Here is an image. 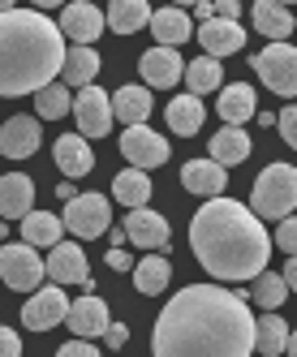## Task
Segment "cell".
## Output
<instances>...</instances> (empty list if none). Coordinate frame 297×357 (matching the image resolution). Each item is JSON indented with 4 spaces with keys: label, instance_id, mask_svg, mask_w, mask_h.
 Wrapping results in <instances>:
<instances>
[{
    "label": "cell",
    "instance_id": "cell-1",
    "mask_svg": "<svg viewBox=\"0 0 297 357\" xmlns=\"http://www.w3.org/2000/svg\"><path fill=\"white\" fill-rule=\"evenodd\" d=\"M254 314L220 284H185L155 319L151 357H250Z\"/></svg>",
    "mask_w": 297,
    "mask_h": 357
},
{
    "label": "cell",
    "instance_id": "cell-2",
    "mask_svg": "<svg viewBox=\"0 0 297 357\" xmlns=\"http://www.w3.org/2000/svg\"><path fill=\"white\" fill-rule=\"evenodd\" d=\"M190 245L203 271L215 280H254L271 259L263 220L233 198H207V207H198V215L190 220Z\"/></svg>",
    "mask_w": 297,
    "mask_h": 357
},
{
    "label": "cell",
    "instance_id": "cell-3",
    "mask_svg": "<svg viewBox=\"0 0 297 357\" xmlns=\"http://www.w3.org/2000/svg\"><path fill=\"white\" fill-rule=\"evenodd\" d=\"M65 35L39 9L0 13V95H39L65 69Z\"/></svg>",
    "mask_w": 297,
    "mask_h": 357
},
{
    "label": "cell",
    "instance_id": "cell-4",
    "mask_svg": "<svg viewBox=\"0 0 297 357\" xmlns=\"http://www.w3.org/2000/svg\"><path fill=\"white\" fill-rule=\"evenodd\" d=\"M297 207V168L267 164L254 181V215L259 220H289Z\"/></svg>",
    "mask_w": 297,
    "mask_h": 357
},
{
    "label": "cell",
    "instance_id": "cell-5",
    "mask_svg": "<svg viewBox=\"0 0 297 357\" xmlns=\"http://www.w3.org/2000/svg\"><path fill=\"white\" fill-rule=\"evenodd\" d=\"M43 259L39 250H31L26 241L17 245H0V280L13 289V293H39V280H43Z\"/></svg>",
    "mask_w": 297,
    "mask_h": 357
},
{
    "label": "cell",
    "instance_id": "cell-6",
    "mask_svg": "<svg viewBox=\"0 0 297 357\" xmlns=\"http://www.w3.org/2000/svg\"><path fill=\"white\" fill-rule=\"evenodd\" d=\"M254 69H259V78L267 91H276V95H297V47L293 43H271L263 47V52L254 56Z\"/></svg>",
    "mask_w": 297,
    "mask_h": 357
},
{
    "label": "cell",
    "instance_id": "cell-7",
    "mask_svg": "<svg viewBox=\"0 0 297 357\" xmlns=\"http://www.w3.org/2000/svg\"><path fill=\"white\" fill-rule=\"evenodd\" d=\"M61 224L69 228L73 237H82V241L104 237V233H108V224H112V207H108V198H104V194H78V198H73L69 207H65Z\"/></svg>",
    "mask_w": 297,
    "mask_h": 357
},
{
    "label": "cell",
    "instance_id": "cell-8",
    "mask_svg": "<svg viewBox=\"0 0 297 357\" xmlns=\"http://www.w3.org/2000/svg\"><path fill=\"white\" fill-rule=\"evenodd\" d=\"M121 155H125L130 168H138V172L160 168L168 160V138H160L151 125H134V130L121 134Z\"/></svg>",
    "mask_w": 297,
    "mask_h": 357
},
{
    "label": "cell",
    "instance_id": "cell-9",
    "mask_svg": "<svg viewBox=\"0 0 297 357\" xmlns=\"http://www.w3.org/2000/svg\"><path fill=\"white\" fill-rule=\"evenodd\" d=\"M73 116H78V134L82 138H104L112 130V95L99 91V86H86L73 99Z\"/></svg>",
    "mask_w": 297,
    "mask_h": 357
},
{
    "label": "cell",
    "instance_id": "cell-10",
    "mask_svg": "<svg viewBox=\"0 0 297 357\" xmlns=\"http://www.w3.org/2000/svg\"><path fill=\"white\" fill-rule=\"evenodd\" d=\"M65 319H69V297H65L61 284H47V289L31 293L26 310H22V327H31V331H47Z\"/></svg>",
    "mask_w": 297,
    "mask_h": 357
},
{
    "label": "cell",
    "instance_id": "cell-11",
    "mask_svg": "<svg viewBox=\"0 0 297 357\" xmlns=\"http://www.w3.org/2000/svg\"><path fill=\"white\" fill-rule=\"evenodd\" d=\"M61 35L73 43V47H91L99 35H104V9H95V5H86V0H78V5H69L65 13H61Z\"/></svg>",
    "mask_w": 297,
    "mask_h": 357
},
{
    "label": "cell",
    "instance_id": "cell-12",
    "mask_svg": "<svg viewBox=\"0 0 297 357\" xmlns=\"http://www.w3.org/2000/svg\"><path fill=\"white\" fill-rule=\"evenodd\" d=\"M194 39L207 47V56H211V61H224V56H233V52H241V47H245L241 22H224V17L203 22V26L194 31Z\"/></svg>",
    "mask_w": 297,
    "mask_h": 357
},
{
    "label": "cell",
    "instance_id": "cell-13",
    "mask_svg": "<svg viewBox=\"0 0 297 357\" xmlns=\"http://www.w3.org/2000/svg\"><path fill=\"white\" fill-rule=\"evenodd\" d=\"M125 241L142 245V250H155V254H168V220L160 211H130L125 215Z\"/></svg>",
    "mask_w": 297,
    "mask_h": 357
},
{
    "label": "cell",
    "instance_id": "cell-14",
    "mask_svg": "<svg viewBox=\"0 0 297 357\" xmlns=\"http://www.w3.org/2000/svg\"><path fill=\"white\" fill-rule=\"evenodd\" d=\"M138 73L151 82V91H168V86H177L185 78V61L172 52V47H151V52H142Z\"/></svg>",
    "mask_w": 297,
    "mask_h": 357
},
{
    "label": "cell",
    "instance_id": "cell-15",
    "mask_svg": "<svg viewBox=\"0 0 297 357\" xmlns=\"http://www.w3.org/2000/svg\"><path fill=\"white\" fill-rule=\"evenodd\" d=\"M69 331H73V340H95V336H104L108 331V305L104 297H78V301H69Z\"/></svg>",
    "mask_w": 297,
    "mask_h": 357
},
{
    "label": "cell",
    "instance_id": "cell-16",
    "mask_svg": "<svg viewBox=\"0 0 297 357\" xmlns=\"http://www.w3.org/2000/svg\"><path fill=\"white\" fill-rule=\"evenodd\" d=\"M43 271L56 280V284H82V280H91V267H86V254L82 245L73 241H61L56 250H47V263Z\"/></svg>",
    "mask_w": 297,
    "mask_h": 357
},
{
    "label": "cell",
    "instance_id": "cell-17",
    "mask_svg": "<svg viewBox=\"0 0 297 357\" xmlns=\"http://www.w3.org/2000/svg\"><path fill=\"white\" fill-rule=\"evenodd\" d=\"M0 151L9 160H31L39 151V121L35 116H9L0 125Z\"/></svg>",
    "mask_w": 297,
    "mask_h": 357
},
{
    "label": "cell",
    "instance_id": "cell-18",
    "mask_svg": "<svg viewBox=\"0 0 297 357\" xmlns=\"http://www.w3.org/2000/svg\"><path fill=\"white\" fill-rule=\"evenodd\" d=\"M52 155H56V168L69 176V181H78V176H86L95 168V151H91V142L82 134H61Z\"/></svg>",
    "mask_w": 297,
    "mask_h": 357
},
{
    "label": "cell",
    "instance_id": "cell-19",
    "mask_svg": "<svg viewBox=\"0 0 297 357\" xmlns=\"http://www.w3.org/2000/svg\"><path fill=\"white\" fill-rule=\"evenodd\" d=\"M181 185L190 194H203V198H224V185H229V172L220 168L215 160H190L181 168Z\"/></svg>",
    "mask_w": 297,
    "mask_h": 357
},
{
    "label": "cell",
    "instance_id": "cell-20",
    "mask_svg": "<svg viewBox=\"0 0 297 357\" xmlns=\"http://www.w3.org/2000/svg\"><path fill=\"white\" fill-rule=\"evenodd\" d=\"M31 207H35V185H31V176H22V172L0 176V215H5V220H26Z\"/></svg>",
    "mask_w": 297,
    "mask_h": 357
},
{
    "label": "cell",
    "instance_id": "cell-21",
    "mask_svg": "<svg viewBox=\"0 0 297 357\" xmlns=\"http://www.w3.org/2000/svg\"><path fill=\"white\" fill-rule=\"evenodd\" d=\"M151 35L160 39V47H172L177 52V43L194 39V22L185 9H155L151 13Z\"/></svg>",
    "mask_w": 297,
    "mask_h": 357
},
{
    "label": "cell",
    "instance_id": "cell-22",
    "mask_svg": "<svg viewBox=\"0 0 297 357\" xmlns=\"http://www.w3.org/2000/svg\"><path fill=\"white\" fill-rule=\"evenodd\" d=\"M297 26V17L289 13V5L280 0H254V31L267 35L271 43H284V35Z\"/></svg>",
    "mask_w": 297,
    "mask_h": 357
},
{
    "label": "cell",
    "instance_id": "cell-23",
    "mask_svg": "<svg viewBox=\"0 0 297 357\" xmlns=\"http://www.w3.org/2000/svg\"><path fill=\"white\" fill-rule=\"evenodd\" d=\"M61 233H65V224L52 211H31L26 220H22V241H26L31 250H56Z\"/></svg>",
    "mask_w": 297,
    "mask_h": 357
},
{
    "label": "cell",
    "instance_id": "cell-24",
    "mask_svg": "<svg viewBox=\"0 0 297 357\" xmlns=\"http://www.w3.org/2000/svg\"><path fill=\"white\" fill-rule=\"evenodd\" d=\"M254 104H259V99H254V86L250 82H233V86H224V91H220V121H224V125H237V130H241V121H250L254 116Z\"/></svg>",
    "mask_w": 297,
    "mask_h": 357
},
{
    "label": "cell",
    "instance_id": "cell-25",
    "mask_svg": "<svg viewBox=\"0 0 297 357\" xmlns=\"http://www.w3.org/2000/svg\"><path fill=\"white\" fill-rule=\"evenodd\" d=\"M112 116L125 121V130L146 125V116H151V91H146V86H121L112 95Z\"/></svg>",
    "mask_w": 297,
    "mask_h": 357
},
{
    "label": "cell",
    "instance_id": "cell-26",
    "mask_svg": "<svg viewBox=\"0 0 297 357\" xmlns=\"http://www.w3.org/2000/svg\"><path fill=\"white\" fill-rule=\"evenodd\" d=\"M104 22L116 35H134L142 26H151V5H146V0H112Z\"/></svg>",
    "mask_w": 297,
    "mask_h": 357
},
{
    "label": "cell",
    "instance_id": "cell-27",
    "mask_svg": "<svg viewBox=\"0 0 297 357\" xmlns=\"http://www.w3.org/2000/svg\"><path fill=\"white\" fill-rule=\"evenodd\" d=\"M211 160H215L220 168L250 160V134L237 130V125H224V130H215V138H211Z\"/></svg>",
    "mask_w": 297,
    "mask_h": 357
},
{
    "label": "cell",
    "instance_id": "cell-28",
    "mask_svg": "<svg viewBox=\"0 0 297 357\" xmlns=\"http://www.w3.org/2000/svg\"><path fill=\"white\" fill-rule=\"evenodd\" d=\"M164 112H168V130L181 134V138L198 134V130H203V116H207V112H203V99H198V95H177Z\"/></svg>",
    "mask_w": 297,
    "mask_h": 357
},
{
    "label": "cell",
    "instance_id": "cell-29",
    "mask_svg": "<svg viewBox=\"0 0 297 357\" xmlns=\"http://www.w3.org/2000/svg\"><path fill=\"white\" fill-rule=\"evenodd\" d=\"M112 194H116V202H121V207H130V211L146 207V202H151V172H138V168L116 172Z\"/></svg>",
    "mask_w": 297,
    "mask_h": 357
},
{
    "label": "cell",
    "instance_id": "cell-30",
    "mask_svg": "<svg viewBox=\"0 0 297 357\" xmlns=\"http://www.w3.org/2000/svg\"><path fill=\"white\" fill-rule=\"evenodd\" d=\"M254 349L263 357H280L289 349V327H284V319L276 310H267L263 319H254Z\"/></svg>",
    "mask_w": 297,
    "mask_h": 357
},
{
    "label": "cell",
    "instance_id": "cell-31",
    "mask_svg": "<svg viewBox=\"0 0 297 357\" xmlns=\"http://www.w3.org/2000/svg\"><path fill=\"white\" fill-rule=\"evenodd\" d=\"M65 82L69 86H78V91H86V86H95V73H99V52L95 47H69L65 52Z\"/></svg>",
    "mask_w": 297,
    "mask_h": 357
},
{
    "label": "cell",
    "instance_id": "cell-32",
    "mask_svg": "<svg viewBox=\"0 0 297 357\" xmlns=\"http://www.w3.org/2000/svg\"><path fill=\"white\" fill-rule=\"evenodd\" d=\"M168 280H172V267H168L164 254H146L142 263H134V289L146 293V297H151V293H164Z\"/></svg>",
    "mask_w": 297,
    "mask_h": 357
},
{
    "label": "cell",
    "instance_id": "cell-33",
    "mask_svg": "<svg viewBox=\"0 0 297 357\" xmlns=\"http://www.w3.org/2000/svg\"><path fill=\"white\" fill-rule=\"evenodd\" d=\"M220 78H224V69H220V61H211V56H198L194 65H185V86H190V95L220 91Z\"/></svg>",
    "mask_w": 297,
    "mask_h": 357
},
{
    "label": "cell",
    "instance_id": "cell-34",
    "mask_svg": "<svg viewBox=\"0 0 297 357\" xmlns=\"http://www.w3.org/2000/svg\"><path fill=\"white\" fill-rule=\"evenodd\" d=\"M35 112H39L43 121H61V116L73 112V99H69V91H65L61 82H52V86H43V91L35 95Z\"/></svg>",
    "mask_w": 297,
    "mask_h": 357
},
{
    "label": "cell",
    "instance_id": "cell-35",
    "mask_svg": "<svg viewBox=\"0 0 297 357\" xmlns=\"http://www.w3.org/2000/svg\"><path fill=\"white\" fill-rule=\"evenodd\" d=\"M289 297V284H284V275H271V271H263L259 280H254V301L263 305V310H276V305Z\"/></svg>",
    "mask_w": 297,
    "mask_h": 357
},
{
    "label": "cell",
    "instance_id": "cell-36",
    "mask_svg": "<svg viewBox=\"0 0 297 357\" xmlns=\"http://www.w3.org/2000/svg\"><path fill=\"white\" fill-rule=\"evenodd\" d=\"M271 245H280L289 259L297 254V215H289V220H280V228H276V241Z\"/></svg>",
    "mask_w": 297,
    "mask_h": 357
},
{
    "label": "cell",
    "instance_id": "cell-37",
    "mask_svg": "<svg viewBox=\"0 0 297 357\" xmlns=\"http://www.w3.org/2000/svg\"><path fill=\"white\" fill-rule=\"evenodd\" d=\"M276 125H280V138L297 151V108H284V112L276 116Z\"/></svg>",
    "mask_w": 297,
    "mask_h": 357
},
{
    "label": "cell",
    "instance_id": "cell-38",
    "mask_svg": "<svg viewBox=\"0 0 297 357\" xmlns=\"http://www.w3.org/2000/svg\"><path fill=\"white\" fill-rule=\"evenodd\" d=\"M0 357H22V340L13 327H0Z\"/></svg>",
    "mask_w": 297,
    "mask_h": 357
},
{
    "label": "cell",
    "instance_id": "cell-39",
    "mask_svg": "<svg viewBox=\"0 0 297 357\" xmlns=\"http://www.w3.org/2000/svg\"><path fill=\"white\" fill-rule=\"evenodd\" d=\"M56 357H99V349L95 344H86V340H69V344H61V353Z\"/></svg>",
    "mask_w": 297,
    "mask_h": 357
},
{
    "label": "cell",
    "instance_id": "cell-40",
    "mask_svg": "<svg viewBox=\"0 0 297 357\" xmlns=\"http://www.w3.org/2000/svg\"><path fill=\"white\" fill-rule=\"evenodd\" d=\"M104 340H108V349H121L130 340V327L125 323H108V331H104Z\"/></svg>",
    "mask_w": 297,
    "mask_h": 357
},
{
    "label": "cell",
    "instance_id": "cell-41",
    "mask_svg": "<svg viewBox=\"0 0 297 357\" xmlns=\"http://www.w3.org/2000/svg\"><path fill=\"white\" fill-rule=\"evenodd\" d=\"M108 267H112V271H134V259H130L121 245H112V250H108Z\"/></svg>",
    "mask_w": 297,
    "mask_h": 357
},
{
    "label": "cell",
    "instance_id": "cell-42",
    "mask_svg": "<svg viewBox=\"0 0 297 357\" xmlns=\"http://www.w3.org/2000/svg\"><path fill=\"white\" fill-rule=\"evenodd\" d=\"M215 17L237 22V17H241V5H237V0H220V5H215Z\"/></svg>",
    "mask_w": 297,
    "mask_h": 357
},
{
    "label": "cell",
    "instance_id": "cell-43",
    "mask_svg": "<svg viewBox=\"0 0 297 357\" xmlns=\"http://www.w3.org/2000/svg\"><path fill=\"white\" fill-rule=\"evenodd\" d=\"M280 275H284V284H289V289L297 293V254H293V259L284 263V271H280Z\"/></svg>",
    "mask_w": 297,
    "mask_h": 357
},
{
    "label": "cell",
    "instance_id": "cell-44",
    "mask_svg": "<svg viewBox=\"0 0 297 357\" xmlns=\"http://www.w3.org/2000/svg\"><path fill=\"white\" fill-rule=\"evenodd\" d=\"M289 357H297V331H289V349H284Z\"/></svg>",
    "mask_w": 297,
    "mask_h": 357
}]
</instances>
